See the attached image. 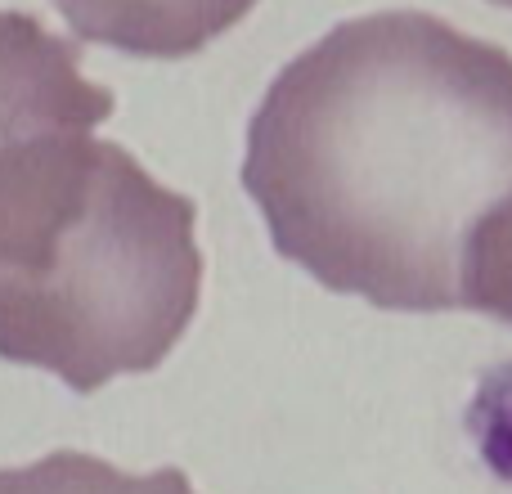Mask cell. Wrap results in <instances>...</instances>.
<instances>
[{
  "instance_id": "6da1fadb",
  "label": "cell",
  "mask_w": 512,
  "mask_h": 494,
  "mask_svg": "<svg viewBox=\"0 0 512 494\" xmlns=\"http://www.w3.org/2000/svg\"><path fill=\"white\" fill-rule=\"evenodd\" d=\"M243 189L328 292L495 315L512 288V54L423 9L337 23L265 90Z\"/></svg>"
},
{
  "instance_id": "7a4b0ae2",
  "label": "cell",
  "mask_w": 512,
  "mask_h": 494,
  "mask_svg": "<svg viewBox=\"0 0 512 494\" xmlns=\"http://www.w3.org/2000/svg\"><path fill=\"white\" fill-rule=\"evenodd\" d=\"M194 198L162 189L95 122L0 144V360L72 391L153 373L203 297Z\"/></svg>"
},
{
  "instance_id": "3957f363",
  "label": "cell",
  "mask_w": 512,
  "mask_h": 494,
  "mask_svg": "<svg viewBox=\"0 0 512 494\" xmlns=\"http://www.w3.org/2000/svg\"><path fill=\"white\" fill-rule=\"evenodd\" d=\"M117 113L108 86L81 77V45L45 32L41 18L0 9V144L45 122H95Z\"/></svg>"
},
{
  "instance_id": "277c9868",
  "label": "cell",
  "mask_w": 512,
  "mask_h": 494,
  "mask_svg": "<svg viewBox=\"0 0 512 494\" xmlns=\"http://www.w3.org/2000/svg\"><path fill=\"white\" fill-rule=\"evenodd\" d=\"M256 0H54L81 41L135 59H189L252 14Z\"/></svg>"
},
{
  "instance_id": "5b68a950",
  "label": "cell",
  "mask_w": 512,
  "mask_h": 494,
  "mask_svg": "<svg viewBox=\"0 0 512 494\" xmlns=\"http://www.w3.org/2000/svg\"><path fill=\"white\" fill-rule=\"evenodd\" d=\"M0 494H194L180 468L131 477L81 450H54L27 468H0Z\"/></svg>"
},
{
  "instance_id": "8992f818",
  "label": "cell",
  "mask_w": 512,
  "mask_h": 494,
  "mask_svg": "<svg viewBox=\"0 0 512 494\" xmlns=\"http://www.w3.org/2000/svg\"><path fill=\"white\" fill-rule=\"evenodd\" d=\"M495 319H504V324H512V292L504 297V306H499V315Z\"/></svg>"
},
{
  "instance_id": "52a82bcc",
  "label": "cell",
  "mask_w": 512,
  "mask_h": 494,
  "mask_svg": "<svg viewBox=\"0 0 512 494\" xmlns=\"http://www.w3.org/2000/svg\"><path fill=\"white\" fill-rule=\"evenodd\" d=\"M495 5H504V9H512V0H495Z\"/></svg>"
}]
</instances>
